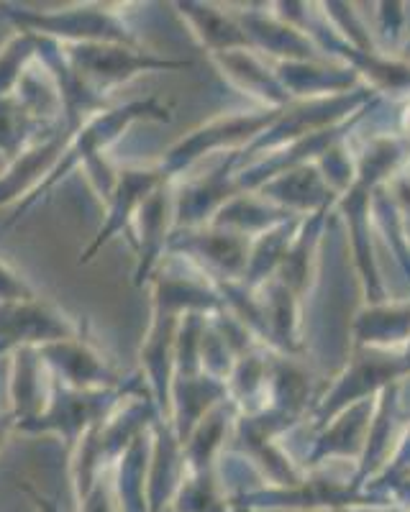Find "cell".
<instances>
[{"label": "cell", "mask_w": 410, "mask_h": 512, "mask_svg": "<svg viewBox=\"0 0 410 512\" xmlns=\"http://www.w3.org/2000/svg\"><path fill=\"white\" fill-rule=\"evenodd\" d=\"M282 111L285 108H280V111L277 108H262V111L254 113H229V116L223 113V116L211 118L203 126L193 128L188 136H182L170 152L164 154L157 167L162 169L167 180H175L182 169H190L205 154L221 152V149L239 152V146L249 149L264 131H270L275 126Z\"/></svg>", "instance_id": "1"}, {"label": "cell", "mask_w": 410, "mask_h": 512, "mask_svg": "<svg viewBox=\"0 0 410 512\" xmlns=\"http://www.w3.org/2000/svg\"><path fill=\"white\" fill-rule=\"evenodd\" d=\"M59 47L72 70L95 95L134 80L141 72L182 70L193 64L190 59H162L131 44H111V41H82V44H59Z\"/></svg>", "instance_id": "2"}, {"label": "cell", "mask_w": 410, "mask_h": 512, "mask_svg": "<svg viewBox=\"0 0 410 512\" xmlns=\"http://www.w3.org/2000/svg\"><path fill=\"white\" fill-rule=\"evenodd\" d=\"M410 374V356L395 351H364L362 356L349 361V367L334 379L318 408L313 410L321 425H328L349 405L364 400H375L382 390L400 384V379Z\"/></svg>", "instance_id": "3"}, {"label": "cell", "mask_w": 410, "mask_h": 512, "mask_svg": "<svg viewBox=\"0 0 410 512\" xmlns=\"http://www.w3.org/2000/svg\"><path fill=\"white\" fill-rule=\"evenodd\" d=\"M170 251H185L190 262L211 282H244L252 239L229 228H185L180 239L167 241Z\"/></svg>", "instance_id": "4"}, {"label": "cell", "mask_w": 410, "mask_h": 512, "mask_svg": "<svg viewBox=\"0 0 410 512\" xmlns=\"http://www.w3.org/2000/svg\"><path fill=\"white\" fill-rule=\"evenodd\" d=\"M18 24H24L26 31L59 41L62 44H82V41H111V44H131L134 36L118 21L113 11H100L98 6H77L62 13H16Z\"/></svg>", "instance_id": "5"}, {"label": "cell", "mask_w": 410, "mask_h": 512, "mask_svg": "<svg viewBox=\"0 0 410 512\" xmlns=\"http://www.w3.org/2000/svg\"><path fill=\"white\" fill-rule=\"evenodd\" d=\"M77 336L70 315L44 300L0 305V351L8 346H47Z\"/></svg>", "instance_id": "6"}, {"label": "cell", "mask_w": 410, "mask_h": 512, "mask_svg": "<svg viewBox=\"0 0 410 512\" xmlns=\"http://www.w3.org/2000/svg\"><path fill=\"white\" fill-rule=\"evenodd\" d=\"M39 354L41 359L47 361V367L54 369L62 377V384L70 387V390L108 392L118 382L106 356H100L80 336L39 346Z\"/></svg>", "instance_id": "7"}, {"label": "cell", "mask_w": 410, "mask_h": 512, "mask_svg": "<svg viewBox=\"0 0 410 512\" xmlns=\"http://www.w3.org/2000/svg\"><path fill=\"white\" fill-rule=\"evenodd\" d=\"M164 182H170L164 177V172L159 167H147V169H121L116 177V187L108 195V218L106 223L100 226L98 236L90 244V249L80 256V262H90L95 256V251L103 244L116 236L121 231H129L134 226V218L139 213V208L144 205V200L152 195L157 187H162Z\"/></svg>", "instance_id": "8"}, {"label": "cell", "mask_w": 410, "mask_h": 512, "mask_svg": "<svg viewBox=\"0 0 410 512\" xmlns=\"http://www.w3.org/2000/svg\"><path fill=\"white\" fill-rule=\"evenodd\" d=\"M67 141H70V134H57L47 136L44 141L34 144L31 149L18 154L16 159L11 162V167L0 175V205H8L13 200L24 198L29 195L24 205L31 203L36 192L41 190V185L49 180V175L54 172V167L62 159V152H65ZM24 205H18L16 213L24 210Z\"/></svg>", "instance_id": "9"}, {"label": "cell", "mask_w": 410, "mask_h": 512, "mask_svg": "<svg viewBox=\"0 0 410 512\" xmlns=\"http://www.w3.org/2000/svg\"><path fill=\"white\" fill-rule=\"evenodd\" d=\"M264 200L293 216H311L336 203V192L326 185L318 164H300V167L280 172L259 187Z\"/></svg>", "instance_id": "10"}, {"label": "cell", "mask_w": 410, "mask_h": 512, "mask_svg": "<svg viewBox=\"0 0 410 512\" xmlns=\"http://www.w3.org/2000/svg\"><path fill=\"white\" fill-rule=\"evenodd\" d=\"M211 59L234 88H239L244 95H252L262 103V108L280 111L290 105V95L282 90L275 67L264 62L257 49H234V52L211 54Z\"/></svg>", "instance_id": "11"}, {"label": "cell", "mask_w": 410, "mask_h": 512, "mask_svg": "<svg viewBox=\"0 0 410 512\" xmlns=\"http://www.w3.org/2000/svg\"><path fill=\"white\" fill-rule=\"evenodd\" d=\"M47 361L41 359L36 346H21L13 356L11 374V397L13 418L18 428L34 423L52 402L54 387L47 379Z\"/></svg>", "instance_id": "12"}, {"label": "cell", "mask_w": 410, "mask_h": 512, "mask_svg": "<svg viewBox=\"0 0 410 512\" xmlns=\"http://www.w3.org/2000/svg\"><path fill=\"white\" fill-rule=\"evenodd\" d=\"M175 218V195H172V180L164 182L162 187L144 200L134 218L136 236L134 244L139 251V267H136V285L149 280L152 269L157 267L159 256L167 249V223Z\"/></svg>", "instance_id": "13"}, {"label": "cell", "mask_w": 410, "mask_h": 512, "mask_svg": "<svg viewBox=\"0 0 410 512\" xmlns=\"http://www.w3.org/2000/svg\"><path fill=\"white\" fill-rule=\"evenodd\" d=\"M410 344V300L369 303L354 318V346L359 351H395Z\"/></svg>", "instance_id": "14"}, {"label": "cell", "mask_w": 410, "mask_h": 512, "mask_svg": "<svg viewBox=\"0 0 410 512\" xmlns=\"http://www.w3.org/2000/svg\"><path fill=\"white\" fill-rule=\"evenodd\" d=\"M239 24L252 41V49L280 57V62H316L321 52L305 31L285 24L277 16L267 18L262 13H246L239 18Z\"/></svg>", "instance_id": "15"}, {"label": "cell", "mask_w": 410, "mask_h": 512, "mask_svg": "<svg viewBox=\"0 0 410 512\" xmlns=\"http://www.w3.org/2000/svg\"><path fill=\"white\" fill-rule=\"evenodd\" d=\"M275 75L290 98H334L359 82L352 67H321L318 62H277Z\"/></svg>", "instance_id": "16"}, {"label": "cell", "mask_w": 410, "mask_h": 512, "mask_svg": "<svg viewBox=\"0 0 410 512\" xmlns=\"http://www.w3.org/2000/svg\"><path fill=\"white\" fill-rule=\"evenodd\" d=\"M182 21L190 26L193 36L208 54L234 52V49H252L239 18L218 11L211 3H177Z\"/></svg>", "instance_id": "17"}, {"label": "cell", "mask_w": 410, "mask_h": 512, "mask_svg": "<svg viewBox=\"0 0 410 512\" xmlns=\"http://www.w3.org/2000/svg\"><path fill=\"white\" fill-rule=\"evenodd\" d=\"M36 54H39V34L34 31H18L6 41V47L0 49V100L16 95Z\"/></svg>", "instance_id": "18"}, {"label": "cell", "mask_w": 410, "mask_h": 512, "mask_svg": "<svg viewBox=\"0 0 410 512\" xmlns=\"http://www.w3.org/2000/svg\"><path fill=\"white\" fill-rule=\"evenodd\" d=\"M36 121L16 98L0 100V152L16 159L24 152V141Z\"/></svg>", "instance_id": "19"}, {"label": "cell", "mask_w": 410, "mask_h": 512, "mask_svg": "<svg viewBox=\"0 0 410 512\" xmlns=\"http://www.w3.org/2000/svg\"><path fill=\"white\" fill-rule=\"evenodd\" d=\"M36 300V292L21 274L13 272L6 262H0V305L29 303Z\"/></svg>", "instance_id": "20"}, {"label": "cell", "mask_w": 410, "mask_h": 512, "mask_svg": "<svg viewBox=\"0 0 410 512\" xmlns=\"http://www.w3.org/2000/svg\"><path fill=\"white\" fill-rule=\"evenodd\" d=\"M410 469V428L398 438V446L393 451V459L387 461L385 469Z\"/></svg>", "instance_id": "21"}, {"label": "cell", "mask_w": 410, "mask_h": 512, "mask_svg": "<svg viewBox=\"0 0 410 512\" xmlns=\"http://www.w3.org/2000/svg\"><path fill=\"white\" fill-rule=\"evenodd\" d=\"M11 423H16V418H13V415H0V446L6 443L8 431H11Z\"/></svg>", "instance_id": "22"}, {"label": "cell", "mask_w": 410, "mask_h": 512, "mask_svg": "<svg viewBox=\"0 0 410 512\" xmlns=\"http://www.w3.org/2000/svg\"><path fill=\"white\" fill-rule=\"evenodd\" d=\"M403 128H405V136L410 139V105L405 108V113H403Z\"/></svg>", "instance_id": "23"}, {"label": "cell", "mask_w": 410, "mask_h": 512, "mask_svg": "<svg viewBox=\"0 0 410 512\" xmlns=\"http://www.w3.org/2000/svg\"><path fill=\"white\" fill-rule=\"evenodd\" d=\"M405 354H408V356H410V344H408V349H405Z\"/></svg>", "instance_id": "24"}, {"label": "cell", "mask_w": 410, "mask_h": 512, "mask_svg": "<svg viewBox=\"0 0 410 512\" xmlns=\"http://www.w3.org/2000/svg\"><path fill=\"white\" fill-rule=\"evenodd\" d=\"M408 49H410V41H408Z\"/></svg>", "instance_id": "25"}]
</instances>
